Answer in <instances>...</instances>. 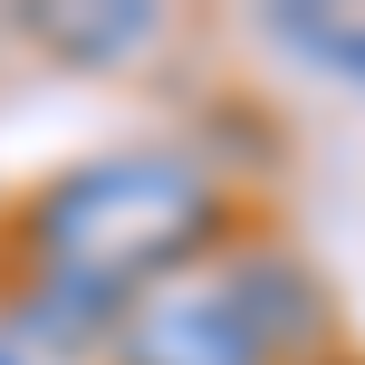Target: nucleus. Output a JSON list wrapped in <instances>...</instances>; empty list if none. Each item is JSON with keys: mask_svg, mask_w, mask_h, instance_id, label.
Listing matches in <instances>:
<instances>
[{"mask_svg": "<svg viewBox=\"0 0 365 365\" xmlns=\"http://www.w3.org/2000/svg\"><path fill=\"white\" fill-rule=\"evenodd\" d=\"M279 29L298 38L308 58H327V68H346L356 87H365V29L356 19H317V10H279Z\"/></svg>", "mask_w": 365, "mask_h": 365, "instance_id": "423d86ee", "label": "nucleus"}, {"mask_svg": "<svg viewBox=\"0 0 365 365\" xmlns=\"http://www.w3.org/2000/svg\"><path fill=\"white\" fill-rule=\"evenodd\" d=\"M125 308L135 298L96 289V279H68V269H19V289H10L19 336H29V346H58V356H96Z\"/></svg>", "mask_w": 365, "mask_h": 365, "instance_id": "39448f33", "label": "nucleus"}, {"mask_svg": "<svg viewBox=\"0 0 365 365\" xmlns=\"http://www.w3.org/2000/svg\"><path fill=\"white\" fill-rule=\"evenodd\" d=\"M106 365H269V356L250 346V327L231 317L212 259H202V269H182V279H154V289L115 317Z\"/></svg>", "mask_w": 365, "mask_h": 365, "instance_id": "7ed1b4c3", "label": "nucleus"}, {"mask_svg": "<svg viewBox=\"0 0 365 365\" xmlns=\"http://www.w3.org/2000/svg\"><path fill=\"white\" fill-rule=\"evenodd\" d=\"M212 279H221L231 317L250 327V346L269 365H317L336 346V289L289 250V240H221Z\"/></svg>", "mask_w": 365, "mask_h": 365, "instance_id": "f03ea898", "label": "nucleus"}, {"mask_svg": "<svg viewBox=\"0 0 365 365\" xmlns=\"http://www.w3.org/2000/svg\"><path fill=\"white\" fill-rule=\"evenodd\" d=\"M0 365H19V346H0Z\"/></svg>", "mask_w": 365, "mask_h": 365, "instance_id": "0eeeda50", "label": "nucleus"}, {"mask_svg": "<svg viewBox=\"0 0 365 365\" xmlns=\"http://www.w3.org/2000/svg\"><path fill=\"white\" fill-rule=\"evenodd\" d=\"M221 231H231V182L173 145L87 154V164L48 173L38 192H19L10 212L19 269H68L115 298H145L154 279L202 269L221 250Z\"/></svg>", "mask_w": 365, "mask_h": 365, "instance_id": "f257e3e1", "label": "nucleus"}, {"mask_svg": "<svg viewBox=\"0 0 365 365\" xmlns=\"http://www.w3.org/2000/svg\"><path fill=\"white\" fill-rule=\"evenodd\" d=\"M19 29L58 58V68H125L164 38V10L154 0H106V10H77V0H48V10H19Z\"/></svg>", "mask_w": 365, "mask_h": 365, "instance_id": "20e7f679", "label": "nucleus"}]
</instances>
